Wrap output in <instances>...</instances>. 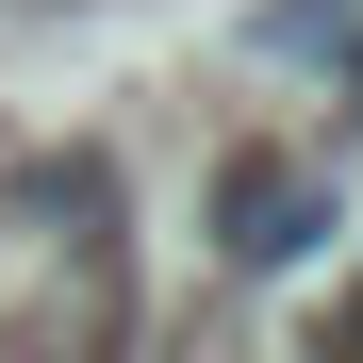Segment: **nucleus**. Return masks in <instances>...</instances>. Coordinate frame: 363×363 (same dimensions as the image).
<instances>
[{
  "label": "nucleus",
  "instance_id": "obj_1",
  "mask_svg": "<svg viewBox=\"0 0 363 363\" xmlns=\"http://www.w3.org/2000/svg\"><path fill=\"white\" fill-rule=\"evenodd\" d=\"M297 231H314V199H297V165H231V248H248V264H281Z\"/></svg>",
  "mask_w": 363,
  "mask_h": 363
},
{
  "label": "nucleus",
  "instance_id": "obj_2",
  "mask_svg": "<svg viewBox=\"0 0 363 363\" xmlns=\"http://www.w3.org/2000/svg\"><path fill=\"white\" fill-rule=\"evenodd\" d=\"M330 363H363V314H347V347H330Z\"/></svg>",
  "mask_w": 363,
  "mask_h": 363
}]
</instances>
